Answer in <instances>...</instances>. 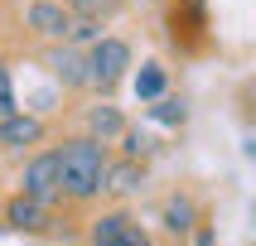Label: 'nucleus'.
<instances>
[{
  "instance_id": "f257e3e1",
  "label": "nucleus",
  "mask_w": 256,
  "mask_h": 246,
  "mask_svg": "<svg viewBox=\"0 0 256 246\" xmlns=\"http://www.w3.org/2000/svg\"><path fill=\"white\" fill-rule=\"evenodd\" d=\"M102 174H106V155H102V145L92 135L82 140H68L58 150V188L68 193V198H97L102 193Z\"/></svg>"
},
{
  "instance_id": "f03ea898",
  "label": "nucleus",
  "mask_w": 256,
  "mask_h": 246,
  "mask_svg": "<svg viewBox=\"0 0 256 246\" xmlns=\"http://www.w3.org/2000/svg\"><path fill=\"white\" fill-rule=\"evenodd\" d=\"M130 68V48L121 39H92V53L82 58V72L87 82L82 87H97V92H112Z\"/></svg>"
},
{
  "instance_id": "7ed1b4c3",
  "label": "nucleus",
  "mask_w": 256,
  "mask_h": 246,
  "mask_svg": "<svg viewBox=\"0 0 256 246\" xmlns=\"http://www.w3.org/2000/svg\"><path fill=\"white\" fill-rule=\"evenodd\" d=\"M24 193L29 198H39L44 208L54 198H63V188H58V155H39V159H29V169H24Z\"/></svg>"
},
{
  "instance_id": "20e7f679",
  "label": "nucleus",
  "mask_w": 256,
  "mask_h": 246,
  "mask_svg": "<svg viewBox=\"0 0 256 246\" xmlns=\"http://www.w3.org/2000/svg\"><path fill=\"white\" fill-rule=\"evenodd\" d=\"M92 246H150V237H145L126 213H106L97 227H92Z\"/></svg>"
},
{
  "instance_id": "39448f33",
  "label": "nucleus",
  "mask_w": 256,
  "mask_h": 246,
  "mask_svg": "<svg viewBox=\"0 0 256 246\" xmlns=\"http://www.w3.org/2000/svg\"><path fill=\"white\" fill-rule=\"evenodd\" d=\"M29 24L39 29L44 39H68L72 10H68V5H58V0H34V5H29Z\"/></svg>"
},
{
  "instance_id": "423d86ee",
  "label": "nucleus",
  "mask_w": 256,
  "mask_h": 246,
  "mask_svg": "<svg viewBox=\"0 0 256 246\" xmlns=\"http://www.w3.org/2000/svg\"><path fill=\"white\" fill-rule=\"evenodd\" d=\"M44 140V121L39 116H0V145H10V150H29V145H39Z\"/></svg>"
},
{
  "instance_id": "0eeeda50",
  "label": "nucleus",
  "mask_w": 256,
  "mask_h": 246,
  "mask_svg": "<svg viewBox=\"0 0 256 246\" xmlns=\"http://www.w3.org/2000/svg\"><path fill=\"white\" fill-rule=\"evenodd\" d=\"M5 217H10V227H20V232H39L44 222H48V208H44L39 198H29V193H20V198L5 208Z\"/></svg>"
},
{
  "instance_id": "6e6552de",
  "label": "nucleus",
  "mask_w": 256,
  "mask_h": 246,
  "mask_svg": "<svg viewBox=\"0 0 256 246\" xmlns=\"http://www.w3.org/2000/svg\"><path fill=\"white\" fill-rule=\"evenodd\" d=\"M48 63H54V72L63 77V87H82V82H87V72H82V58L72 53L68 43H63V48H54V53H48Z\"/></svg>"
},
{
  "instance_id": "1a4fd4ad",
  "label": "nucleus",
  "mask_w": 256,
  "mask_h": 246,
  "mask_svg": "<svg viewBox=\"0 0 256 246\" xmlns=\"http://www.w3.org/2000/svg\"><path fill=\"white\" fill-rule=\"evenodd\" d=\"M160 92H164V68H160V63H145V68L136 72V97H140V101H155Z\"/></svg>"
},
{
  "instance_id": "9d476101",
  "label": "nucleus",
  "mask_w": 256,
  "mask_h": 246,
  "mask_svg": "<svg viewBox=\"0 0 256 246\" xmlns=\"http://www.w3.org/2000/svg\"><path fill=\"white\" fill-rule=\"evenodd\" d=\"M87 121H92V135H102V140H116V135L126 130V121L116 116V106H97Z\"/></svg>"
},
{
  "instance_id": "9b49d317",
  "label": "nucleus",
  "mask_w": 256,
  "mask_h": 246,
  "mask_svg": "<svg viewBox=\"0 0 256 246\" xmlns=\"http://www.w3.org/2000/svg\"><path fill=\"white\" fill-rule=\"evenodd\" d=\"M136 179H140V169H136V159H126V164H116V169L102 174V188H112V193H130Z\"/></svg>"
},
{
  "instance_id": "f8f14e48",
  "label": "nucleus",
  "mask_w": 256,
  "mask_h": 246,
  "mask_svg": "<svg viewBox=\"0 0 256 246\" xmlns=\"http://www.w3.org/2000/svg\"><path fill=\"white\" fill-rule=\"evenodd\" d=\"M164 227H170L174 237H184V232L194 227V203H188V198H170V208H164Z\"/></svg>"
},
{
  "instance_id": "ddd939ff",
  "label": "nucleus",
  "mask_w": 256,
  "mask_h": 246,
  "mask_svg": "<svg viewBox=\"0 0 256 246\" xmlns=\"http://www.w3.org/2000/svg\"><path fill=\"white\" fill-rule=\"evenodd\" d=\"M150 111H155V121H164V126H179V121H184V106H179V101H164V97H155Z\"/></svg>"
},
{
  "instance_id": "4468645a",
  "label": "nucleus",
  "mask_w": 256,
  "mask_h": 246,
  "mask_svg": "<svg viewBox=\"0 0 256 246\" xmlns=\"http://www.w3.org/2000/svg\"><path fill=\"white\" fill-rule=\"evenodd\" d=\"M10 111H20V106H14V87H10V72L0 68V116H10Z\"/></svg>"
},
{
  "instance_id": "2eb2a0df",
  "label": "nucleus",
  "mask_w": 256,
  "mask_h": 246,
  "mask_svg": "<svg viewBox=\"0 0 256 246\" xmlns=\"http://www.w3.org/2000/svg\"><path fill=\"white\" fill-rule=\"evenodd\" d=\"M198 246H218V237H213V232H203V237H198Z\"/></svg>"
}]
</instances>
